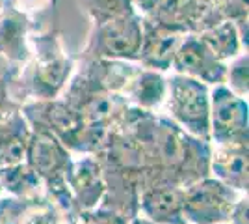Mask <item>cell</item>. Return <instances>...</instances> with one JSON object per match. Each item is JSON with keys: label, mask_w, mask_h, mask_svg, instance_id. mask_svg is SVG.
Masks as SVG:
<instances>
[{"label": "cell", "mask_w": 249, "mask_h": 224, "mask_svg": "<svg viewBox=\"0 0 249 224\" xmlns=\"http://www.w3.org/2000/svg\"><path fill=\"white\" fill-rule=\"evenodd\" d=\"M134 140L142 191L151 185H188L210 176L212 144L186 133L164 114L128 107L117 120Z\"/></svg>", "instance_id": "6da1fadb"}, {"label": "cell", "mask_w": 249, "mask_h": 224, "mask_svg": "<svg viewBox=\"0 0 249 224\" xmlns=\"http://www.w3.org/2000/svg\"><path fill=\"white\" fill-rule=\"evenodd\" d=\"M26 62L13 65L11 97L22 105L36 99L60 97L74 71V58L67 53L60 30H32Z\"/></svg>", "instance_id": "7a4b0ae2"}, {"label": "cell", "mask_w": 249, "mask_h": 224, "mask_svg": "<svg viewBox=\"0 0 249 224\" xmlns=\"http://www.w3.org/2000/svg\"><path fill=\"white\" fill-rule=\"evenodd\" d=\"M32 129V127H30ZM26 163L43 183L45 194L54 200L71 219L78 221V207L69 192L65 176L71 166L73 153L63 146L52 133L32 129L28 148H26Z\"/></svg>", "instance_id": "3957f363"}, {"label": "cell", "mask_w": 249, "mask_h": 224, "mask_svg": "<svg viewBox=\"0 0 249 224\" xmlns=\"http://www.w3.org/2000/svg\"><path fill=\"white\" fill-rule=\"evenodd\" d=\"M166 79L167 94L160 114L190 135L210 142V86L171 71Z\"/></svg>", "instance_id": "277c9868"}, {"label": "cell", "mask_w": 249, "mask_h": 224, "mask_svg": "<svg viewBox=\"0 0 249 224\" xmlns=\"http://www.w3.org/2000/svg\"><path fill=\"white\" fill-rule=\"evenodd\" d=\"M62 97L86 123L114 125L130 107L121 94L101 84L84 65L74 60V71Z\"/></svg>", "instance_id": "5b68a950"}, {"label": "cell", "mask_w": 249, "mask_h": 224, "mask_svg": "<svg viewBox=\"0 0 249 224\" xmlns=\"http://www.w3.org/2000/svg\"><path fill=\"white\" fill-rule=\"evenodd\" d=\"M142 45V17L138 11L91 24L80 56L136 62Z\"/></svg>", "instance_id": "8992f818"}, {"label": "cell", "mask_w": 249, "mask_h": 224, "mask_svg": "<svg viewBox=\"0 0 249 224\" xmlns=\"http://www.w3.org/2000/svg\"><path fill=\"white\" fill-rule=\"evenodd\" d=\"M240 194L219 180L207 176L184 189L182 209L188 224L227 223Z\"/></svg>", "instance_id": "52a82bcc"}, {"label": "cell", "mask_w": 249, "mask_h": 224, "mask_svg": "<svg viewBox=\"0 0 249 224\" xmlns=\"http://www.w3.org/2000/svg\"><path fill=\"white\" fill-rule=\"evenodd\" d=\"M248 99L225 84L210 86V144H249Z\"/></svg>", "instance_id": "ba28073f"}, {"label": "cell", "mask_w": 249, "mask_h": 224, "mask_svg": "<svg viewBox=\"0 0 249 224\" xmlns=\"http://www.w3.org/2000/svg\"><path fill=\"white\" fill-rule=\"evenodd\" d=\"M169 71L192 77L207 86L223 84L225 81V62L218 60L203 40L194 32H188L177 47Z\"/></svg>", "instance_id": "9c48e42d"}, {"label": "cell", "mask_w": 249, "mask_h": 224, "mask_svg": "<svg viewBox=\"0 0 249 224\" xmlns=\"http://www.w3.org/2000/svg\"><path fill=\"white\" fill-rule=\"evenodd\" d=\"M21 112L32 129L52 133L63 146L73 139V135L84 123L82 118L65 103L62 96L22 103Z\"/></svg>", "instance_id": "30bf717a"}, {"label": "cell", "mask_w": 249, "mask_h": 224, "mask_svg": "<svg viewBox=\"0 0 249 224\" xmlns=\"http://www.w3.org/2000/svg\"><path fill=\"white\" fill-rule=\"evenodd\" d=\"M188 32L142 19V45L136 64L160 73H169L177 47Z\"/></svg>", "instance_id": "8fae6325"}, {"label": "cell", "mask_w": 249, "mask_h": 224, "mask_svg": "<svg viewBox=\"0 0 249 224\" xmlns=\"http://www.w3.org/2000/svg\"><path fill=\"white\" fill-rule=\"evenodd\" d=\"M65 182L78 211H88L97 207L106 191L101 163L91 153L73 155Z\"/></svg>", "instance_id": "7c38bea8"}, {"label": "cell", "mask_w": 249, "mask_h": 224, "mask_svg": "<svg viewBox=\"0 0 249 224\" xmlns=\"http://www.w3.org/2000/svg\"><path fill=\"white\" fill-rule=\"evenodd\" d=\"M32 30V17L19 10L13 0H6L0 6V58L8 65L26 62L30 54L28 36Z\"/></svg>", "instance_id": "4fadbf2b"}, {"label": "cell", "mask_w": 249, "mask_h": 224, "mask_svg": "<svg viewBox=\"0 0 249 224\" xmlns=\"http://www.w3.org/2000/svg\"><path fill=\"white\" fill-rule=\"evenodd\" d=\"M134 8L142 19L184 32H197L201 17L199 0H134Z\"/></svg>", "instance_id": "5bb4252c"}, {"label": "cell", "mask_w": 249, "mask_h": 224, "mask_svg": "<svg viewBox=\"0 0 249 224\" xmlns=\"http://www.w3.org/2000/svg\"><path fill=\"white\" fill-rule=\"evenodd\" d=\"M184 189L175 185H151L140 192L138 215L156 224H188L182 209Z\"/></svg>", "instance_id": "9a60e30c"}, {"label": "cell", "mask_w": 249, "mask_h": 224, "mask_svg": "<svg viewBox=\"0 0 249 224\" xmlns=\"http://www.w3.org/2000/svg\"><path fill=\"white\" fill-rule=\"evenodd\" d=\"M210 176L238 192L249 191V144H212Z\"/></svg>", "instance_id": "2e32d148"}, {"label": "cell", "mask_w": 249, "mask_h": 224, "mask_svg": "<svg viewBox=\"0 0 249 224\" xmlns=\"http://www.w3.org/2000/svg\"><path fill=\"white\" fill-rule=\"evenodd\" d=\"M166 75L167 73H160L140 65L123 90V97L126 99V103L130 107L160 114L167 94Z\"/></svg>", "instance_id": "e0dca14e"}, {"label": "cell", "mask_w": 249, "mask_h": 224, "mask_svg": "<svg viewBox=\"0 0 249 224\" xmlns=\"http://www.w3.org/2000/svg\"><path fill=\"white\" fill-rule=\"evenodd\" d=\"M32 129L21 108L0 122V168L24 163Z\"/></svg>", "instance_id": "ac0fdd59"}, {"label": "cell", "mask_w": 249, "mask_h": 224, "mask_svg": "<svg viewBox=\"0 0 249 224\" xmlns=\"http://www.w3.org/2000/svg\"><path fill=\"white\" fill-rule=\"evenodd\" d=\"M0 185H2L4 194L22 198V200L39 198L45 194L39 176L32 170L26 161L13 164V166L0 168Z\"/></svg>", "instance_id": "d6986e66"}, {"label": "cell", "mask_w": 249, "mask_h": 224, "mask_svg": "<svg viewBox=\"0 0 249 224\" xmlns=\"http://www.w3.org/2000/svg\"><path fill=\"white\" fill-rule=\"evenodd\" d=\"M197 36L221 62H229L231 58H234L242 51H248L240 40L236 24L232 21L216 22V24L197 32Z\"/></svg>", "instance_id": "ffe728a7"}, {"label": "cell", "mask_w": 249, "mask_h": 224, "mask_svg": "<svg viewBox=\"0 0 249 224\" xmlns=\"http://www.w3.org/2000/svg\"><path fill=\"white\" fill-rule=\"evenodd\" d=\"M22 224H76V221L71 219L47 194H43L39 198L28 200Z\"/></svg>", "instance_id": "44dd1931"}, {"label": "cell", "mask_w": 249, "mask_h": 224, "mask_svg": "<svg viewBox=\"0 0 249 224\" xmlns=\"http://www.w3.org/2000/svg\"><path fill=\"white\" fill-rule=\"evenodd\" d=\"M84 13L89 17L91 24H99L124 13L136 11L134 0H78Z\"/></svg>", "instance_id": "7402d4cb"}, {"label": "cell", "mask_w": 249, "mask_h": 224, "mask_svg": "<svg viewBox=\"0 0 249 224\" xmlns=\"http://www.w3.org/2000/svg\"><path fill=\"white\" fill-rule=\"evenodd\" d=\"M223 84L227 86L232 94L238 97L248 99L249 96V56L248 51H242L234 58L225 62V81Z\"/></svg>", "instance_id": "603a6c76"}, {"label": "cell", "mask_w": 249, "mask_h": 224, "mask_svg": "<svg viewBox=\"0 0 249 224\" xmlns=\"http://www.w3.org/2000/svg\"><path fill=\"white\" fill-rule=\"evenodd\" d=\"M28 200L2 194L0 198V224H22Z\"/></svg>", "instance_id": "cb8c5ba5"}, {"label": "cell", "mask_w": 249, "mask_h": 224, "mask_svg": "<svg viewBox=\"0 0 249 224\" xmlns=\"http://www.w3.org/2000/svg\"><path fill=\"white\" fill-rule=\"evenodd\" d=\"M76 224H128V217L97 205L93 209L80 211Z\"/></svg>", "instance_id": "d4e9b609"}, {"label": "cell", "mask_w": 249, "mask_h": 224, "mask_svg": "<svg viewBox=\"0 0 249 224\" xmlns=\"http://www.w3.org/2000/svg\"><path fill=\"white\" fill-rule=\"evenodd\" d=\"M13 75V65H6L4 71L0 73V122L8 118L11 112L19 110L21 105L11 97L10 94V81Z\"/></svg>", "instance_id": "484cf974"}, {"label": "cell", "mask_w": 249, "mask_h": 224, "mask_svg": "<svg viewBox=\"0 0 249 224\" xmlns=\"http://www.w3.org/2000/svg\"><path fill=\"white\" fill-rule=\"evenodd\" d=\"M248 211H249V198L248 192L240 194L236 204L232 205V211L229 215V224H248Z\"/></svg>", "instance_id": "4316f807"}, {"label": "cell", "mask_w": 249, "mask_h": 224, "mask_svg": "<svg viewBox=\"0 0 249 224\" xmlns=\"http://www.w3.org/2000/svg\"><path fill=\"white\" fill-rule=\"evenodd\" d=\"M49 2H51V0H13V4H15L19 10L24 11V13H28L30 17H32V13L47 10Z\"/></svg>", "instance_id": "83f0119b"}, {"label": "cell", "mask_w": 249, "mask_h": 224, "mask_svg": "<svg viewBox=\"0 0 249 224\" xmlns=\"http://www.w3.org/2000/svg\"><path fill=\"white\" fill-rule=\"evenodd\" d=\"M128 224H156L153 221H149L147 217H142V215H136L132 219H128Z\"/></svg>", "instance_id": "f1b7e54d"}, {"label": "cell", "mask_w": 249, "mask_h": 224, "mask_svg": "<svg viewBox=\"0 0 249 224\" xmlns=\"http://www.w3.org/2000/svg\"><path fill=\"white\" fill-rule=\"evenodd\" d=\"M2 194H4V191H2V185H0V198H2Z\"/></svg>", "instance_id": "f546056e"}, {"label": "cell", "mask_w": 249, "mask_h": 224, "mask_svg": "<svg viewBox=\"0 0 249 224\" xmlns=\"http://www.w3.org/2000/svg\"><path fill=\"white\" fill-rule=\"evenodd\" d=\"M4 2H6V0H0V6H2V4H4Z\"/></svg>", "instance_id": "4dcf8cb0"}, {"label": "cell", "mask_w": 249, "mask_h": 224, "mask_svg": "<svg viewBox=\"0 0 249 224\" xmlns=\"http://www.w3.org/2000/svg\"><path fill=\"white\" fill-rule=\"evenodd\" d=\"M216 224H229V223H216Z\"/></svg>", "instance_id": "1f68e13d"}, {"label": "cell", "mask_w": 249, "mask_h": 224, "mask_svg": "<svg viewBox=\"0 0 249 224\" xmlns=\"http://www.w3.org/2000/svg\"><path fill=\"white\" fill-rule=\"evenodd\" d=\"M0 60H2V58H0ZM2 62H4V60H2Z\"/></svg>", "instance_id": "d6a6232c"}]
</instances>
